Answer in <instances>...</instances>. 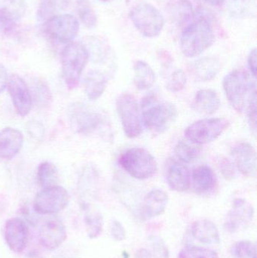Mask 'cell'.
<instances>
[{
    "label": "cell",
    "instance_id": "cell-1",
    "mask_svg": "<svg viewBox=\"0 0 257 258\" xmlns=\"http://www.w3.org/2000/svg\"><path fill=\"white\" fill-rule=\"evenodd\" d=\"M69 124L73 130L81 135H100L111 141V128L107 116L99 110L81 102H75L68 110Z\"/></svg>",
    "mask_w": 257,
    "mask_h": 258
},
{
    "label": "cell",
    "instance_id": "cell-2",
    "mask_svg": "<svg viewBox=\"0 0 257 258\" xmlns=\"http://www.w3.org/2000/svg\"><path fill=\"white\" fill-rule=\"evenodd\" d=\"M141 111L145 127L155 134L166 132L178 116V110L175 106L160 99L155 94H150L143 98Z\"/></svg>",
    "mask_w": 257,
    "mask_h": 258
},
{
    "label": "cell",
    "instance_id": "cell-3",
    "mask_svg": "<svg viewBox=\"0 0 257 258\" xmlns=\"http://www.w3.org/2000/svg\"><path fill=\"white\" fill-rule=\"evenodd\" d=\"M214 40L215 35L209 20L203 16L195 17L183 30L181 51L186 57H196L211 47Z\"/></svg>",
    "mask_w": 257,
    "mask_h": 258
},
{
    "label": "cell",
    "instance_id": "cell-4",
    "mask_svg": "<svg viewBox=\"0 0 257 258\" xmlns=\"http://www.w3.org/2000/svg\"><path fill=\"white\" fill-rule=\"evenodd\" d=\"M223 87L229 104L238 113L244 111L250 97L256 92L254 80L242 69L228 74L223 79Z\"/></svg>",
    "mask_w": 257,
    "mask_h": 258
},
{
    "label": "cell",
    "instance_id": "cell-5",
    "mask_svg": "<svg viewBox=\"0 0 257 258\" xmlns=\"http://www.w3.org/2000/svg\"><path fill=\"white\" fill-rule=\"evenodd\" d=\"M89 60L84 44L72 42L66 44L61 52L62 74L69 89L78 86L80 77Z\"/></svg>",
    "mask_w": 257,
    "mask_h": 258
},
{
    "label": "cell",
    "instance_id": "cell-6",
    "mask_svg": "<svg viewBox=\"0 0 257 258\" xmlns=\"http://www.w3.org/2000/svg\"><path fill=\"white\" fill-rule=\"evenodd\" d=\"M121 167L134 178L147 180L156 174L158 165L146 149L134 147L126 150L119 159Z\"/></svg>",
    "mask_w": 257,
    "mask_h": 258
},
{
    "label": "cell",
    "instance_id": "cell-7",
    "mask_svg": "<svg viewBox=\"0 0 257 258\" xmlns=\"http://www.w3.org/2000/svg\"><path fill=\"white\" fill-rule=\"evenodd\" d=\"M130 17L136 29L146 37L158 36L164 27V17L149 3H142L134 6Z\"/></svg>",
    "mask_w": 257,
    "mask_h": 258
},
{
    "label": "cell",
    "instance_id": "cell-8",
    "mask_svg": "<svg viewBox=\"0 0 257 258\" xmlns=\"http://www.w3.org/2000/svg\"><path fill=\"white\" fill-rule=\"evenodd\" d=\"M69 200L70 196L63 186H47L36 194L33 200V209L40 215H54L64 210Z\"/></svg>",
    "mask_w": 257,
    "mask_h": 258
},
{
    "label": "cell",
    "instance_id": "cell-9",
    "mask_svg": "<svg viewBox=\"0 0 257 258\" xmlns=\"http://www.w3.org/2000/svg\"><path fill=\"white\" fill-rule=\"evenodd\" d=\"M116 109L125 135L137 138L142 132V118L135 98L131 94H122L116 100Z\"/></svg>",
    "mask_w": 257,
    "mask_h": 258
},
{
    "label": "cell",
    "instance_id": "cell-10",
    "mask_svg": "<svg viewBox=\"0 0 257 258\" xmlns=\"http://www.w3.org/2000/svg\"><path fill=\"white\" fill-rule=\"evenodd\" d=\"M79 21L70 14L54 15L44 23L45 34L59 43L73 42L79 32Z\"/></svg>",
    "mask_w": 257,
    "mask_h": 258
},
{
    "label": "cell",
    "instance_id": "cell-11",
    "mask_svg": "<svg viewBox=\"0 0 257 258\" xmlns=\"http://www.w3.org/2000/svg\"><path fill=\"white\" fill-rule=\"evenodd\" d=\"M229 125V121L223 118L201 119L186 129V138L193 144H208L220 137Z\"/></svg>",
    "mask_w": 257,
    "mask_h": 258
},
{
    "label": "cell",
    "instance_id": "cell-12",
    "mask_svg": "<svg viewBox=\"0 0 257 258\" xmlns=\"http://www.w3.org/2000/svg\"><path fill=\"white\" fill-rule=\"evenodd\" d=\"M254 217L253 206L244 199H237L225 221L224 227L229 233H236L250 225Z\"/></svg>",
    "mask_w": 257,
    "mask_h": 258
},
{
    "label": "cell",
    "instance_id": "cell-13",
    "mask_svg": "<svg viewBox=\"0 0 257 258\" xmlns=\"http://www.w3.org/2000/svg\"><path fill=\"white\" fill-rule=\"evenodd\" d=\"M7 87L18 114L21 116L28 115L31 110L33 99L26 82L20 76L12 74L8 80Z\"/></svg>",
    "mask_w": 257,
    "mask_h": 258
},
{
    "label": "cell",
    "instance_id": "cell-14",
    "mask_svg": "<svg viewBox=\"0 0 257 258\" xmlns=\"http://www.w3.org/2000/svg\"><path fill=\"white\" fill-rule=\"evenodd\" d=\"M4 236L9 249L20 254L25 249L28 242V226L21 218H10L5 224Z\"/></svg>",
    "mask_w": 257,
    "mask_h": 258
},
{
    "label": "cell",
    "instance_id": "cell-15",
    "mask_svg": "<svg viewBox=\"0 0 257 258\" xmlns=\"http://www.w3.org/2000/svg\"><path fill=\"white\" fill-rule=\"evenodd\" d=\"M233 163L238 171L247 177H256V153L251 144L247 142L235 144L231 150Z\"/></svg>",
    "mask_w": 257,
    "mask_h": 258
},
{
    "label": "cell",
    "instance_id": "cell-16",
    "mask_svg": "<svg viewBox=\"0 0 257 258\" xmlns=\"http://www.w3.org/2000/svg\"><path fill=\"white\" fill-rule=\"evenodd\" d=\"M66 236L64 224L55 218L45 221L39 229L41 244L48 250H54L60 247L66 240Z\"/></svg>",
    "mask_w": 257,
    "mask_h": 258
},
{
    "label": "cell",
    "instance_id": "cell-17",
    "mask_svg": "<svg viewBox=\"0 0 257 258\" xmlns=\"http://www.w3.org/2000/svg\"><path fill=\"white\" fill-rule=\"evenodd\" d=\"M24 135L17 128L7 127L0 131V159H12L21 151Z\"/></svg>",
    "mask_w": 257,
    "mask_h": 258
},
{
    "label": "cell",
    "instance_id": "cell-18",
    "mask_svg": "<svg viewBox=\"0 0 257 258\" xmlns=\"http://www.w3.org/2000/svg\"><path fill=\"white\" fill-rule=\"evenodd\" d=\"M166 181L172 190L185 192L190 189V172L188 168L177 161L167 162L165 171Z\"/></svg>",
    "mask_w": 257,
    "mask_h": 258
},
{
    "label": "cell",
    "instance_id": "cell-19",
    "mask_svg": "<svg viewBox=\"0 0 257 258\" xmlns=\"http://www.w3.org/2000/svg\"><path fill=\"white\" fill-rule=\"evenodd\" d=\"M189 233L193 239L207 245L220 243V237L217 226L207 219L198 220L190 225Z\"/></svg>",
    "mask_w": 257,
    "mask_h": 258
},
{
    "label": "cell",
    "instance_id": "cell-20",
    "mask_svg": "<svg viewBox=\"0 0 257 258\" xmlns=\"http://www.w3.org/2000/svg\"><path fill=\"white\" fill-rule=\"evenodd\" d=\"M24 0H6L4 7L0 9V25L6 32L12 31L17 21L26 12Z\"/></svg>",
    "mask_w": 257,
    "mask_h": 258
},
{
    "label": "cell",
    "instance_id": "cell-21",
    "mask_svg": "<svg viewBox=\"0 0 257 258\" xmlns=\"http://www.w3.org/2000/svg\"><path fill=\"white\" fill-rule=\"evenodd\" d=\"M168 203V196L161 189H152L145 197L143 214L146 218H155L162 215Z\"/></svg>",
    "mask_w": 257,
    "mask_h": 258
},
{
    "label": "cell",
    "instance_id": "cell-22",
    "mask_svg": "<svg viewBox=\"0 0 257 258\" xmlns=\"http://www.w3.org/2000/svg\"><path fill=\"white\" fill-rule=\"evenodd\" d=\"M221 103L217 92L212 89H202L196 93L193 107L198 113L212 115L220 109Z\"/></svg>",
    "mask_w": 257,
    "mask_h": 258
},
{
    "label": "cell",
    "instance_id": "cell-23",
    "mask_svg": "<svg viewBox=\"0 0 257 258\" xmlns=\"http://www.w3.org/2000/svg\"><path fill=\"white\" fill-rule=\"evenodd\" d=\"M220 69L218 60L214 57H204L193 63L191 71L196 80L200 82H209L214 80Z\"/></svg>",
    "mask_w": 257,
    "mask_h": 258
},
{
    "label": "cell",
    "instance_id": "cell-24",
    "mask_svg": "<svg viewBox=\"0 0 257 258\" xmlns=\"http://www.w3.org/2000/svg\"><path fill=\"white\" fill-rule=\"evenodd\" d=\"M193 183L196 192L199 194H205L215 187L217 177L210 167L199 165L193 169Z\"/></svg>",
    "mask_w": 257,
    "mask_h": 258
},
{
    "label": "cell",
    "instance_id": "cell-25",
    "mask_svg": "<svg viewBox=\"0 0 257 258\" xmlns=\"http://www.w3.org/2000/svg\"><path fill=\"white\" fill-rule=\"evenodd\" d=\"M134 84L140 90H146L153 86L155 74L146 62L137 60L134 63Z\"/></svg>",
    "mask_w": 257,
    "mask_h": 258
},
{
    "label": "cell",
    "instance_id": "cell-26",
    "mask_svg": "<svg viewBox=\"0 0 257 258\" xmlns=\"http://www.w3.org/2000/svg\"><path fill=\"white\" fill-rule=\"evenodd\" d=\"M86 95L91 101H95L101 98L107 88V77L98 71H91L85 79Z\"/></svg>",
    "mask_w": 257,
    "mask_h": 258
},
{
    "label": "cell",
    "instance_id": "cell-27",
    "mask_svg": "<svg viewBox=\"0 0 257 258\" xmlns=\"http://www.w3.org/2000/svg\"><path fill=\"white\" fill-rule=\"evenodd\" d=\"M81 207L84 212V221L88 236L92 239H96L103 231L104 220L102 215L99 212L91 209L85 202L81 203Z\"/></svg>",
    "mask_w": 257,
    "mask_h": 258
},
{
    "label": "cell",
    "instance_id": "cell-28",
    "mask_svg": "<svg viewBox=\"0 0 257 258\" xmlns=\"http://www.w3.org/2000/svg\"><path fill=\"white\" fill-rule=\"evenodd\" d=\"M172 17L178 25L185 27L195 18L193 6L188 0H179L172 6Z\"/></svg>",
    "mask_w": 257,
    "mask_h": 258
},
{
    "label": "cell",
    "instance_id": "cell-29",
    "mask_svg": "<svg viewBox=\"0 0 257 258\" xmlns=\"http://www.w3.org/2000/svg\"><path fill=\"white\" fill-rule=\"evenodd\" d=\"M226 8L237 18H248L256 15L255 0H226Z\"/></svg>",
    "mask_w": 257,
    "mask_h": 258
},
{
    "label": "cell",
    "instance_id": "cell-30",
    "mask_svg": "<svg viewBox=\"0 0 257 258\" xmlns=\"http://www.w3.org/2000/svg\"><path fill=\"white\" fill-rule=\"evenodd\" d=\"M36 177L39 184L43 187L54 186L59 180L58 170L51 162H42L38 167Z\"/></svg>",
    "mask_w": 257,
    "mask_h": 258
},
{
    "label": "cell",
    "instance_id": "cell-31",
    "mask_svg": "<svg viewBox=\"0 0 257 258\" xmlns=\"http://www.w3.org/2000/svg\"><path fill=\"white\" fill-rule=\"evenodd\" d=\"M75 9L80 21L89 29L95 28L98 24V17L89 0H77Z\"/></svg>",
    "mask_w": 257,
    "mask_h": 258
},
{
    "label": "cell",
    "instance_id": "cell-32",
    "mask_svg": "<svg viewBox=\"0 0 257 258\" xmlns=\"http://www.w3.org/2000/svg\"><path fill=\"white\" fill-rule=\"evenodd\" d=\"M87 45H84L89 52V58L95 63H104L110 57V49L107 43L98 39H93Z\"/></svg>",
    "mask_w": 257,
    "mask_h": 258
},
{
    "label": "cell",
    "instance_id": "cell-33",
    "mask_svg": "<svg viewBox=\"0 0 257 258\" xmlns=\"http://www.w3.org/2000/svg\"><path fill=\"white\" fill-rule=\"evenodd\" d=\"M175 153L177 157L184 163H192L198 159L199 150L184 141H179L175 146Z\"/></svg>",
    "mask_w": 257,
    "mask_h": 258
},
{
    "label": "cell",
    "instance_id": "cell-34",
    "mask_svg": "<svg viewBox=\"0 0 257 258\" xmlns=\"http://www.w3.org/2000/svg\"><path fill=\"white\" fill-rule=\"evenodd\" d=\"M33 92L35 100L40 105H48L51 102V91L45 82L41 80H35L33 83Z\"/></svg>",
    "mask_w": 257,
    "mask_h": 258
},
{
    "label": "cell",
    "instance_id": "cell-35",
    "mask_svg": "<svg viewBox=\"0 0 257 258\" xmlns=\"http://www.w3.org/2000/svg\"><path fill=\"white\" fill-rule=\"evenodd\" d=\"M179 258H219L214 250L199 246H187L183 248Z\"/></svg>",
    "mask_w": 257,
    "mask_h": 258
},
{
    "label": "cell",
    "instance_id": "cell-36",
    "mask_svg": "<svg viewBox=\"0 0 257 258\" xmlns=\"http://www.w3.org/2000/svg\"><path fill=\"white\" fill-rule=\"evenodd\" d=\"M235 258H257L256 246L248 240L240 241L232 248Z\"/></svg>",
    "mask_w": 257,
    "mask_h": 258
},
{
    "label": "cell",
    "instance_id": "cell-37",
    "mask_svg": "<svg viewBox=\"0 0 257 258\" xmlns=\"http://www.w3.org/2000/svg\"><path fill=\"white\" fill-rule=\"evenodd\" d=\"M187 75L183 70H176L167 79L166 88L170 92H180L187 84Z\"/></svg>",
    "mask_w": 257,
    "mask_h": 258
},
{
    "label": "cell",
    "instance_id": "cell-38",
    "mask_svg": "<svg viewBox=\"0 0 257 258\" xmlns=\"http://www.w3.org/2000/svg\"><path fill=\"white\" fill-rule=\"evenodd\" d=\"M55 6V3L53 0H41L37 11V16L39 19L43 21L45 23L50 18L54 16Z\"/></svg>",
    "mask_w": 257,
    "mask_h": 258
},
{
    "label": "cell",
    "instance_id": "cell-39",
    "mask_svg": "<svg viewBox=\"0 0 257 258\" xmlns=\"http://www.w3.org/2000/svg\"><path fill=\"white\" fill-rule=\"evenodd\" d=\"M246 108H247L249 125L255 135L256 131V92H255L250 97Z\"/></svg>",
    "mask_w": 257,
    "mask_h": 258
},
{
    "label": "cell",
    "instance_id": "cell-40",
    "mask_svg": "<svg viewBox=\"0 0 257 258\" xmlns=\"http://www.w3.org/2000/svg\"><path fill=\"white\" fill-rule=\"evenodd\" d=\"M220 171L226 180H233L236 177V169L235 164L227 159L220 161Z\"/></svg>",
    "mask_w": 257,
    "mask_h": 258
},
{
    "label": "cell",
    "instance_id": "cell-41",
    "mask_svg": "<svg viewBox=\"0 0 257 258\" xmlns=\"http://www.w3.org/2000/svg\"><path fill=\"white\" fill-rule=\"evenodd\" d=\"M151 242L155 255L159 258H168V251L163 240L158 237H152Z\"/></svg>",
    "mask_w": 257,
    "mask_h": 258
},
{
    "label": "cell",
    "instance_id": "cell-42",
    "mask_svg": "<svg viewBox=\"0 0 257 258\" xmlns=\"http://www.w3.org/2000/svg\"><path fill=\"white\" fill-rule=\"evenodd\" d=\"M110 233H111L113 239L117 242H122V241L125 240V237H126V232H125V228L122 224L116 220L112 221L111 224H110Z\"/></svg>",
    "mask_w": 257,
    "mask_h": 258
},
{
    "label": "cell",
    "instance_id": "cell-43",
    "mask_svg": "<svg viewBox=\"0 0 257 258\" xmlns=\"http://www.w3.org/2000/svg\"><path fill=\"white\" fill-rule=\"evenodd\" d=\"M27 131L30 136L36 140H42L45 135L43 125L38 121H30L27 124Z\"/></svg>",
    "mask_w": 257,
    "mask_h": 258
},
{
    "label": "cell",
    "instance_id": "cell-44",
    "mask_svg": "<svg viewBox=\"0 0 257 258\" xmlns=\"http://www.w3.org/2000/svg\"><path fill=\"white\" fill-rule=\"evenodd\" d=\"M247 62H248L249 68H250V72H251L252 75H253V77H254V78H256L257 71L256 48H253V49L250 51V54H249Z\"/></svg>",
    "mask_w": 257,
    "mask_h": 258
},
{
    "label": "cell",
    "instance_id": "cell-45",
    "mask_svg": "<svg viewBox=\"0 0 257 258\" xmlns=\"http://www.w3.org/2000/svg\"><path fill=\"white\" fill-rule=\"evenodd\" d=\"M8 80H9V77H8L7 71L5 67L0 63V93H2L7 87Z\"/></svg>",
    "mask_w": 257,
    "mask_h": 258
},
{
    "label": "cell",
    "instance_id": "cell-46",
    "mask_svg": "<svg viewBox=\"0 0 257 258\" xmlns=\"http://www.w3.org/2000/svg\"><path fill=\"white\" fill-rule=\"evenodd\" d=\"M135 258H155L153 254L145 248H140L136 252Z\"/></svg>",
    "mask_w": 257,
    "mask_h": 258
},
{
    "label": "cell",
    "instance_id": "cell-47",
    "mask_svg": "<svg viewBox=\"0 0 257 258\" xmlns=\"http://www.w3.org/2000/svg\"><path fill=\"white\" fill-rule=\"evenodd\" d=\"M204 1L208 4L211 5V6H218L223 4L225 0H204Z\"/></svg>",
    "mask_w": 257,
    "mask_h": 258
},
{
    "label": "cell",
    "instance_id": "cell-48",
    "mask_svg": "<svg viewBox=\"0 0 257 258\" xmlns=\"http://www.w3.org/2000/svg\"><path fill=\"white\" fill-rule=\"evenodd\" d=\"M54 1L57 3H64L66 0H54Z\"/></svg>",
    "mask_w": 257,
    "mask_h": 258
},
{
    "label": "cell",
    "instance_id": "cell-49",
    "mask_svg": "<svg viewBox=\"0 0 257 258\" xmlns=\"http://www.w3.org/2000/svg\"><path fill=\"white\" fill-rule=\"evenodd\" d=\"M100 1H102V2H110V1H112V0H100Z\"/></svg>",
    "mask_w": 257,
    "mask_h": 258
}]
</instances>
